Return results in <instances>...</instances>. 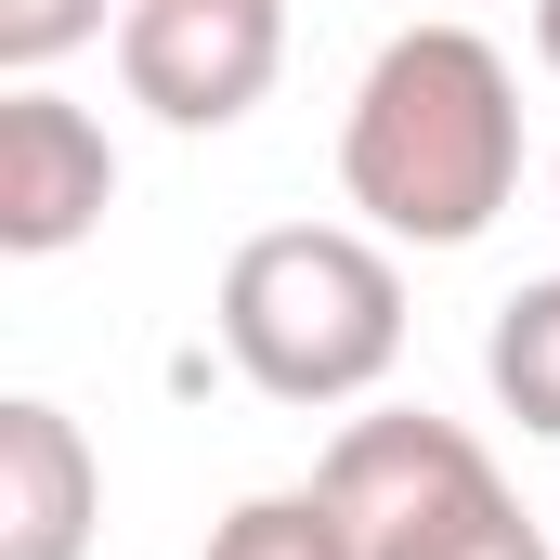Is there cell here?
<instances>
[{
    "mask_svg": "<svg viewBox=\"0 0 560 560\" xmlns=\"http://www.w3.org/2000/svg\"><path fill=\"white\" fill-rule=\"evenodd\" d=\"M339 196L392 248H469L522 196V79L482 26H405L352 118H339Z\"/></svg>",
    "mask_w": 560,
    "mask_h": 560,
    "instance_id": "obj_1",
    "label": "cell"
},
{
    "mask_svg": "<svg viewBox=\"0 0 560 560\" xmlns=\"http://www.w3.org/2000/svg\"><path fill=\"white\" fill-rule=\"evenodd\" d=\"M222 352L275 405H365L405 365V275L352 222H275L222 261Z\"/></svg>",
    "mask_w": 560,
    "mask_h": 560,
    "instance_id": "obj_2",
    "label": "cell"
},
{
    "mask_svg": "<svg viewBox=\"0 0 560 560\" xmlns=\"http://www.w3.org/2000/svg\"><path fill=\"white\" fill-rule=\"evenodd\" d=\"M326 495H339V522L365 535V560H418L443 548L456 522H482L509 482H495V456L469 443L456 418H352L339 443H326V469H313Z\"/></svg>",
    "mask_w": 560,
    "mask_h": 560,
    "instance_id": "obj_3",
    "label": "cell"
},
{
    "mask_svg": "<svg viewBox=\"0 0 560 560\" xmlns=\"http://www.w3.org/2000/svg\"><path fill=\"white\" fill-rule=\"evenodd\" d=\"M287 66V0H118V79L170 131H235Z\"/></svg>",
    "mask_w": 560,
    "mask_h": 560,
    "instance_id": "obj_4",
    "label": "cell"
},
{
    "mask_svg": "<svg viewBox=\"0 0 560 560\" xmlns=\"http://www.w3.org/2000/svg\"><path fill=\"white\" fill-rule=\"evenodd\" d=\"M105 196H118V156L105 131L66 105V92H13L0 105V248L13 261H52V248H79L92 222H105Z\"/></svg>",
    "mask_w": 560,
    "mask_h": 560,
    "instance_id": "obj_5",
    "label": "cell"
},
{
    "mask_svg": "<svg viewBox=\"0 0 560 560\" xmlns=\"http://www.w3.org/2000/svg\"><path fill=\"white\" fill-rule=\"evenodd\" d=\"M92 509H105V469L79 418L13 392L0 405V560H92Z\"/></svg>",
    "mask_w": 560,
    "mask_h": 560,
    "instance_id": "obj_6",
    "label": "cell"
},
{
    "mask_svg": "<svg viewBox=\"0 0 560 560\" xmlns=\"http://www.w3.org/2000/svg\"><path fill=\"white\" fill-rule=\"evenodd\" d=\"M482 378H495V405H509L522 430L560 443V275H535V287L495 300V326H482Z\"/></svg>",
    "mask_w": 560,
    "mask_h": 560,
    "instance_id": "obj_7",
    "label": "cell"
},
{
    "mask_svg": "<svg viewBox=\"0 0 560 560\" xmlns=\"http://www.w3.org/2000/svg\"><path fill=\"white\" fill-rule=\"evenodd\" d=\"M209 560H365V535L339 522L326 482H275V495H248V509L209 522Z\"/></svg>",
    "mask_w": 560,
    "mask_h": 560,
    "instance_id": "obj_8",
    "label": "cell"
},
{
    "mask_svg": "<svg viewBox=\"0 0 560 560\" xmlns=\"http://www.w3.org/2000/svg\"><path fill=\"white\" fill-rule=\"evenodd\" d=\"M79 39H105V0H0V66H13V79L66 66Z\"/></svg>",
    "mask_w": 560,
    "mask_h": 560,
    "instance_id": "obj_9",
    "label": "cell"
},
{
    "mask_svg": "<svg viewBox=\"0 0 560 560\" xmlns=\"http://www.w3.org/2000/svg\"><path fill=\"white\" fill-rule=\"evenodd\" d=\"M418 560H548V535H535V522L495 495L482 522H456V535H443V548H418Z\"/></svg>",
    "mask_w": 560,
    "mask_h": 560,
    "instance_id": "obj_10",
    "label": "cell"
},
{
    "mask_svg": "<svg viewBox=\"0 0 560 560\" xmlns=\"http://www.w3.org/2000/svg\"><path fill=\"white\" fill-rule=\"evenodd\" d=\"M535 52H548V66H560V0H535Z\"/></svg>",
    "mask_w": 560,
    "mask_h": 560,
    "instance_id": "obj_11",
    "label": "cell"
}]
</instances>
